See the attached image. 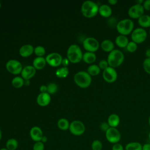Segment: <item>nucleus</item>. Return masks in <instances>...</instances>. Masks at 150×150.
<instances>
[{"mask_svg":"<svg viewBox=\"0 0 150 150\" xmlns=\"http://www.w3.org/2000/svg\"><path fill=\"white\" fill-rule=\"evenodd\" d=\"M12 85L15 88H20L24 85V79L21 76H15L11 81Z\"/></svg>","mask_w":150,"mask_h":150,"instance_id":"nucleus-30","label":"nucleus"},{"mask_svg":"<svg viewBox=\"0 0 150 150\" xmlns=\"http://www.w3.org/2000/svg\"><path fill=\"white\" fill-rule=\"evenodd\" d=\"M124 146L122 144H121L120 143H116L113 144L111 150H124Z\"/></svg>","mask_w":150,"mask_h":150,"instance_id":"nucleus-39","label":"nucleus"},{"mask_svg":"<svg viewBox=\"0 0 150 150\" xmlns=\"http://www.w3.org/2000/svg\"><path fill=\"white\" fill-rule=\"evenodd\" d=\"M120 122V118L117 114L113 113L110 114L107 119V123L110 127L117 128Z\"/></svg>","mask_w":150,"mask_h":150,"instance_id":"nucleus-19","label":"nucleus"},{"mask_svg":"<svg viewBox=\"0 0 150 150\" xmlns=\"http://www.w3.org/2000/svg\"><path fill=\"white\" fill-rule=\"evenodd\" d=\"M40 93H46L47 92V86L42 85L39 88Z\"/></svg>","mask_w":150,"mask_h":150,"instance_id":"nucleus-42","label":"nucleus"},{"mask_svg":"<svg viewBox=\"0 0 150 150\" xmlns=\"http://www.w3.org/2000/svg\"><path fill=\"white\" fill-rule=\"evenodd\" d=\"M106 139L111 144L118 143L121 138V135L117 128L110 127L105 132Z\"/></svg>","mask_w":150,"mask_h":150,"instance_id":"nucleus-8","label":"nucleus"},{"mask_svg":"<svg viewBox=\"0 0 150 150\" xmlns=\"http://www.w3.org/2000/svg\"><path fill=\"white\" fill-rule=\"evenodd\" d=\"M57 125L60 129L62 131H66L69 129L70 122L66 118H61L58 120Z\"/></svg>","mask_w":150,"mask_h":150,"instance_id":"nucleus-26","label":"nucleus"},{"mask_svg":"<svg viewBox=\"0 0 150 150\" xmlns=\"http://www.w3.org/2000/svg\"><path fill=\"white\" fill-rule=\"evenodd\" d=\"M148 138H149V139L150 141V132H149V134H148Z\"/></svg>","mask_w":150,"mask_h":150,"instance_id":"nucleus-52","label":"nucleus"},{"mask_svg":"<svg viewBox=\"0 0 150 150\" xmlns=\"http://www.w3.org/2000/svg\"><path fill=\"white\" fill-rule=\"evenodd\" d=\"M46 52L45 47L42 46H37L34 47V53L37 57H43Z\"/></svg>","mask_w":150,"mask_h":150,"instance_id":"nucleus-32","label":"nucleus"},{"mask_svg":"<svg viewBox=\"0 0 150 150\" xmlns=\"http://www.w3.org/2000/svg\"><path fill=\"white\" fill-rule=\"evenodd\" d=\"M124 54L119 49H114L109 53L107 57V62L109 66L113 68L120 66L124 62Z\"/></svg>","mask_w":150,"mask_h":150,"instance_id":"nucleus-2","label":"nucleus"},{"mask_svg":"<svg viewBox=\"0 0 150 150\" xmlns=\"http://www.w3.org/2000/svg\"><path fill=\"white\" fill-rule=\"evenodd\" d=\"M46 59L43 57H36L34 59L32 66L37 70H41L43 69L46 64Z\"/></svg>","mask_w":150,"mask_h":150,"instance_id":"nucleus-20","label":"nucleus"},{"mask_svg":"<svg viewBox=\"0 0 150 150\" xmlns=\"http://www.w3.org/2000/svg\"><path fill=\"white\" fill-rule=\"evenodd\" d=\"M46 63L49 64L52 67H57L62 64V62L63 60L62 56L60 54L53 52L47 54L46 57Z\"/></svg>","mask_w":150,"mask_h":150,"instance_id":"nucleus-11","label":"nucleus"},{"mask_svg":"<svg viewBox=\"0 0 150 150\" xmlns=\"http://www.w3.org/2000/svg\"><path fill=\"white\" fill-rule=\"evenodd\" d=\"M149 35H150V29H149Z\"/></svg>","mask_w":150,"mask_h":150,"instance_id":"nucleus-54","label":"nucleus"},{"mask_svg":"<svg viewBox=\"0 0 150 150\" xmlns=\"http://www.w3.org/2000/svg\"><path fill=\"white\" fill-rule=\"evenodd\" d=\"M29 135L30 138L35 142L41 141V139L43 136V131L42 129L38 126L32 127L29 131Z\"/></svg>","mask_w":150,"mask_h":150,"instance_id":"nucleus-14","label":"nucleus"},{"mask_svg":"<svg viewBox=\"0 0 150 150\" xmlns=\"http://www.w3.org/2000/svg\"><path fill=\"white\" fill-rule=\"evenodd\" d=\"M29 84H30L29 80H24V85L29 86Z\"/></svg>","mask_w":150,"mask_h":150,"instance_id":"nucleus-48","label":"nucleus"},{"mask_svg":"<svg viewBox=\"0 0 150 150\" xmlns=\"http://www.w3.org/2000/svg\"><path fill=\"white\" fill-rule=\"evenodd\" d=\"M100 128L102 131H104L105 132L107 131V129L110 128V126L107 123V122H103L101 123L100 125Z\"/></svg>","mask_w":150,"mask_h":150,"instance_id":"nucleus-38","label":"nucleus"},{"mask_svg":"<svg viewBox=\"0 0 150 150\" xmlns=\"http://www.w3.org/2000/svg\"><path fill=\"white\" fill-rule=\"evenodd\" d=\"M101 69L99 67L98 65L92 64H90L87 69V72L91 76H96L98 75L100 73Z\"/></svg>","mask_w":150,"mask_h":150,"instance_id":"nucleus-27","label":"nucleus"},{"mask_svg":"<svg viewBox=\"0 0 150 150\" xmlns=\"http://www.w3.org/2000/svg\"><path fill=\"white\" fill-rule=\"evenodd\" d=\"M0 150H8L5 147V148H0Z\"/></svg>","mask_w":150,"mask_h":150,"instance_id":"nucleus-50","label":"nucleus"},{"mask_svg":"<svg viewBox=\"0 0 150 150\" xmlns=\"http://www.w3.org/2000/svg\"><path fill=\"white\" fill-rule=\"evenodd\" d=\"M129 42V40L126 36L119 35L115 39V44L121 48L126 47L128 43Z\"/></svg>","mask_w":150,"mask_h":150,"instance_id":"nucleus-21","label":"nucleus"},{"mask_svg":"<svg viewBox=\"0 0 150 150\" xmlns=\"http://www.w3.org/2000/svg\"><path fill=\"white\" fill-rule=\"evenodd\" d=\"M142 145L139 142H130L127 144L125 150H142Z\"/></svg>","mask_w":150,"mask_h":150,"instance_id":"nucleus-28","label":"nucleus"},{"mask_svg":"<svg viewBox=\"0 0 150 150\" xmlns=\"http://www.w3.org/2000/svg\"><path fill=\"white\" fill-rule=\"evenodd\" d=\"M58 90L57 85L54 83H50L47 85V93L50 94H55Z\"/></svg>","mask_w":150,"mask_h":150,"instance_id":"nucleus-31","label":"nucleus"},{"mask_svg":"<svg viewBox=\"0 0 150 150\" xmlns=\"http://www.w3.org/2000/svg\"><path fill=\"white\" fill-rule=\"evenodd\" d=\"M69 71L67 67H62L55 71L56 76L59 78H65L69 74Z\"/></svg>","mask_w":150,"mask_h":150,"instance_id":"nucleus-29","label":"nucleus"},{"mask_svg":"<svg viewBox=\"0 0 150 150\" xmlns=\"http://www.w3.org/2000/svg\"><path fill=\"white\" fill-rule=\"evenodd\" d=\"M47 139H48L47 137L46 136H45V135H43L42 138V139H41V142H42L43 144H45V143H46L47 141Z\"/></svg>","mask_w":150,"mask_h":150,"instance_id":"nucleus-46","label":"nucleus"},{"mask_svg":"<svg viewBox=\"0 0 150 150\" xmlns=\"http://www.w3.org/2000/svg\"><path fill=\"white\" fill-rule=\"evenodd\" d=\"M2 131H1V128H0V141H1V138H2Z\"/></svg>","mask_w":150,"mask_h":150,"instance_id":"nucleus-49","label":"nucleus"},{"mask_svg":"<svg viewBox=\"0 0 150 150\" xmlns=\"http://www.w3.org/2000/svg\"><path fill=\"white\" fill-rule=\"evenodd\" d=\"M74 81L79 87L84 88L91 84L92 79L87 71H79L74 74Z\"/></svg>","mask_w":150,"mask_h":150,"instance_id":"nucleus-5","label":"nucleus"},{"mask_svg":"<svg viewBox=\"0 0 150 150\" xmlns=\"http://www.w3.org/2000/svg\"><path fill=\"white\" fill-rule=\"evenodd\" d=\"M142 150H150V144L146 143L142 145Z\"/></svg>","mask_w":150,"mask_h":150,"instance_id":"nucleus-43","label":"nucleus"},{"mask_svg":"<svg viewBox=\"0 0 150 150\" xmlns=\"http://www.w3.org/2000/svg\"><path fill=\"white\" fill-rule=\"evenodd\" d=\"M108 2L110 5H115L118 2V1L117 0H108Z\"/></svg>","mask_w":150,"mask_h":150,"instance_id":"nucleus-44","label":"nucleus"},{"mask_svg":"<svg viewBox=\"0 0 150 150\" xmlns=\"http://www.w3.org/2000/svg\"><path fill=\"white\" fill-rule=\"evenodd\" d=\"M134 28V23L131 19H123L117 22L116 29L120 35L127 36L132 33Z\"/></svg>","mask_w":150,"mask_h":150,"instance_id":"nucleus-3","label":"nucleus"},{"mask_svg":"<svg viewBox=\"0 0 150 150\" xmlns=\"http://www.w3.org/2000/svg\"><path fill=\"white\" fill-rule=\"evenodd\" d=\"M69 130L73 135L80 136L84 133L86 127L82 121L80 120H74L70 123Z\"/></svg>","mask_w":150,"mask_h":150,"instance_id":"nucleus-6","label":"nucleus"},{"mask_svg":"<svg viewBox=\"0 0 150 150\" xmlns=\"http://www.w3.org/2000/svg\"><path fill=\"white\" fill-rule=\"evenodd\" d=\"M148 123H149V125L150 126V116L149 117V118H148Z\"/></svg>","mask_w":150,"mask_h":150,"instance_id":"nucleus-51","label":"nucleus"},{"mask_svg":"<svg viewBox=\"0 0 150 150\" xmlns=\"http://www.w3.org/2000/svg\"><path fill=\"white\" fill-rule=\"evenodd\" d=\"M139 25L142 28H150V15L144 14L138 19Z\"/></svg>","mask_w":150,"mask_h":150,"instance_id":"nucleus-23","label":"nucleus"},{"mask_svg":"<svg viewBox=\"0 0 150 150\" xmlns=\"http://www.w3.org/2000/svg\"><path fill=\"white\" fill-rule=\"evenodd\" d=\"M101 49L105 52H111L114 49V43L110 39H104L101 43Z\"/></svg>","mask_w":150,"mask_h":150,"instance_id":"nucleus-22","label":"nucleus"},{"mask_svg":"<svg viewBox=\"0 0 150 150\" xmlns=\"http://www.w3.org/2000/svg\"><path fill=\"white\" fill-rule=\"evenodd\" d=\"M83 46L87 52L94 53L98 49L100 43L96 38L93 37H87L83 41Z\"/></svg>","mask_w":150,"mask_h":150,"instance_id":"nucleus-9","label":"nucleus"},{"mask_svg":"<svg viewBox=\"0 0 150 150\" xmlns=\"http://www.w3.org/2000/svg\"><path fill=\"white\" fill-rule=\"evenodd\" d=\"M51 101L50 95L46 93H40L36 98V101L38 105L44 107L47 105Z\"/></svg>","mask_w":150,"mask_h":150,"instance_id":"nucleus-16","label":"nucleus"},{"mask_svg":"<svg viewBox=\"0 0 150 150\" xmlns=\"http://www.w3.org/2000/svg\"><path fill=\"white\" fill-rule=\"evenodd\" d=\"M132 41L137 44L144 42L147 37V32L144 28H137L133 30L131 35Z\"/></svg>","mask_w":150,"mask_h":150,"instance_id":"nucleus-7","label":"nucleus"},{"mask_svg":"<svg viewBox=\"0 0 150 150\" xmlns=\"http://www.w3.org/2000/svg\"><path fill=\"white\" fill-rule=\"evenodd\" d=\"M1 2H0V8H1Z\"/></svg>","mask_w":150,"mask_h":150,"instance_id":"nucleus-53","label":"nucleus"},{"mask_svg":"<svg viewBox=\"0 0 150 150\" xmlns=\"http://www.w3.org/2000/svg\"><path fill=\"white\" fill-rule=\"evenodd\" d=\"M98 9L99 6L97 3L93 1L87 0L82 4L81 12L84 16L91 18L98 13Z\"/></svg>","mask_w":150,"mask_h":150,"instance_id":"nucleus-1","label":"nucleus"},{"mask_svg":"<svg viewBox=\"0 0 150 150\" xmlns=\"http://www.w3.org/2000/svg\"><path fill=\"white\" fill-rule=\"evenodd\" d=\"M112 9L109 5L104 4L99 6L98 13L103 17L108 18L112 15Z\"/></svg>","mask_w":150,"mask_h":150,"instance_id":"nucleus-18","label":"nucleus"},{"mask_svg":"<svg viewBox=\"0 0 150 150\" xmlns=\"http://www.w3.org/2000/svg\"><path fill=\"white\" fill-rule=\"evenodd\" d=\"M117 77L118 74L115 68L108 66L107 69L103 70V77L107 83H113L115 81Z\"/></svg>","mask_w":150,"mask_h":150,"instance_id":"nucleus-13","label":"nucleus"},{"mask_svg":"<svg viewBox=\"0 0 150 150\" xmlns=\"http://www.w3.org/2000/svg\"><path fill=\"white\" fill-rule=\"evenodd\" d=\"M19 143L17 139L12 138L8 139L5 144V148L8 150H16L18 148Z\"/></svg>","mask_w":150,"mask_h":150,"instance_id":"nucleus-25","label":"nucleus"},{"mask_svg":"<svg viewBox=\"0 0 150 150\" xmlns=\"http://www.w3.org/2000/svg\"><path fill=\"white\" fill-rule=\"evenodd\" d=\"M144 0H137V1H135L136 4H139V5H142L143 3H144Z\"/></svg>","mask_w":150,"mask_h":150,"instance_id":"nucleus-47","label":"nucleus"},{"mask_svg":"<svg viewBox=\"0 0 150 150\" xmlns=\"http://www.w3.org/2000/svg\"><path fill=\"white\" fill-rule=\"evenodd\" d=\"M97 57L95 53L90 52H86L83 54L82 60L86 63L91 64L96 60Z\"/></svg>","mask_w":150,"mask_h":150,"instance_id":"nucleus-24","label":"nucleus"},{"mask_svg":"<svg viewBox=\"0 0 150 150\" xmlns=\"http://www.w3.org/2000/svg\"><path fill=\"white\" fill-rule=\"evenodd\" d=\"M144 11L145 9L142 5L135 4L129 7L128 10V14L132 19H138L144 14Z\"/></svg>","mask_w":150,"mask_h":150,"instance_id":"nucleus-12","label":"nucleus"},{"mask_svg":"<svg viewBox=\"0 0 150 150\" xmlns=\"http://www.w3.org/2000/svg\"><path fill=\"white\" fill-rule=\"evenodd\" d=\"M137 47H138L137 44L131 40V41H129L126 47V49L128 52L134 53L137 50Z\"/></svg>","mask_w":150,"mask_h":150,"instance_id":"nucleus-34","label":"nucleus"},{"mask_svg":"<svg viewBox=\"0 0 150 150\" xmlns=\"http://www.w3.org/2000/svg\"><path fill=\"white\" fill-rule=\"evenodd\" d=\"M69 63H70V61L67 57L63 59L62 62V64H63V67H67L69 65Z\"/></svg>","mask_w":150,"mask_h":150,"instance_id":"nucleus-41","label":"nucleus"},{"mask_svg":"<svg viewBox=\"0 0 150 150\" xmlns=\"http://www.w3.org/2000/svg\"><path fill=\"white\" fill-rule=\"evenodd\" d=\"M103 147V144L99 139L94 140L91 145V148L92 150H102Z\"/></svg>","mask_w":150,"mask_h":150,"instance_id":"nucleus-33","label":"nucleus"},{"mask_svg":"<svg viewBox=\"0 0 150 150\" xmlns=\"http://www.w3.org/2000/svg\"><path fill=\"white\" fill-rule=\"evenodd\" d=\"M36 69L30 65L24 67L21 71V77L24 80H29L32 78L36 74Z\"/></svg>","mask_w":150,"mask_h":150,"instance_id":"nucleus-15","label":"nucleus"},{"mask_svg":"<svg viewBox=\"0 0 150 150\" xmlns=\"http://www.w3.org/2000/svg\"><path fill=\"white\" fill-rule=\"evenodd\" d=\"M83 53L81 48L76 44L71 45L67 51V58L70 63H79L83 59Z\"/></svg>","mask_w":150,"mask_h":150,"instance_id":"nucleus-4","label":"nucleus"},{"mask_svg":"<svg viewBox=\"0 0 150 150\" xmlns=\"http://www.w3.org/2000/svg\"><path fill=\"white\" fill-rule=\"evenodd\" d=\"M145 55L146 56V58H150V48L146 49L145 51Z\"/></svg>","mask_w":150,"mask_h":150,"instance_id":"nucleus-45","label":"nucleus"},{"mask_svg":"<svg viewBox=\"0 0 150 150\" xmlns=\"http://www.w3.org/2000/svg\"><path fill=\"white\" fill-rule=\"evenodd\" d=\"M19 54L23 57H27L34 53V47L32 45L26 44L22 46L19 50Z\"/></svg>","mask_w":150,"mask_h":150,"instance_id":"nucleus-17","label":"nucleus"},{"mask_svg":"<svg viewBox=\"0 0 150 150\" xmlns=\"http://www.w3.org/2000/svg\"><path fill=\"white\" fill-rule=\"evenodd\" d=\"M6 69L13 74H19L21 73L23 67L19 61L15 59H11L6 62Z\"/></svg>","mask_w":150,"mask_h":150,"instance_id":"nucleus-10","label":"nucleus"},{"mask_svg":"<svg viewBox=\"0 0 150 150\" xmlns=\"http://www.w3.org/2000/svg\"><path fill=\"white\" fill-rule=\"evenodd\" d=\"M142 6L145 10L150 11V0H145L144 1Z\"/></svg>","mask_w":150,"mask_h":150,"instance_id":"nucleus-40","label":"nucleus"},{"mask_svg":"<svg viewBox=\"0 0 150 150\" xmlns=\"http://www.w3.org/2000/svg\"><path fill=\"white\" fill-rule=\"evenodd\" d=\"M33 150H44L45 149V144L41 141L35 142L32 146Z\"/></svg>","mask_w":150,"mask_h":150,"instance_id":"nucleus-36","label":"nucleus"},{"mask_svg":"<svg viewBox=\"0 0 150 150\" xmlns=\"http://www.w3.org/2000/svg\"><path fill=\"white\" fill-rule=\"evenodd\" d=\"M98 66L100 68V69H102L104 70L105 69H107L109 66V65H108V62L107 60L103 59L99 62Z\"/></svg>","mask_w":150,"mask_h":150,"instance_id":"nucleus-37","label":"nucleus"},{"mask_svg":"<svg viewBox=\"0 0 150 150\" xmlns=\"http://www.w3.org/2000/svg\"><path fill=\"white\" fill-rule=\"evenodd\" d=\"M144 71L150 74V58H145L142 63Z\"/></svg>","mask_w":150,"mask_h":150,"instance_id":"nucleus-35","label":"nucleus"}]
</instances>
